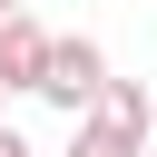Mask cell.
<instances>
[{
    "mask_svg": "<svg viewBox=\"0 0 157 157\" xmlns=\"http://www.w3.org/2000/svg\"><path fill=\"white\" fill-rule=\"evenodd\" d=\"M98 88H108V59H98V39H49L39 98H49L59 118H88V108H98Z\"/></svg>",
    "mask_w": 157,
    "mask_h": 157,
    "instance_id": "1",
    "label": "cell"
},
{
    "mask_svg": "<svg viewBox=\"0 0 157 157\" xmlns=\"http://www.w3.org/2000/svg\"><path fill=\"white\" fill-rule=\"evenodd\" d=\"M49 39H59V29H39L29 10H10V20H0V88H39V69H49Z\"/></svg>",
    "mask_w": 157,
    "mask_h": 157,
    "instance_id": "2",
    "label": "cell"
},
{
    "mask_svg": "<svg viewBox=\"0 0 157 157\" xmlns=\"http://www.w3.org/2000/svg\"><path fill=\"white\" fill-rule=\"evenodd\" d=\"M69 157H147V128H128V118L88 108V118H78V137H69Z\"/></svg>",
    "mask_w": 157,
    "mask_h": 157,
    "instance_id": "3",
    "label": "cell"
},
{
    "mask_svg": "<svg viewBox=\"0 0 157 157\" xmlns=\"http://www.w3.org/2000/svg\"><path fill=\"white\" fill-rule=\"evenodd\" d=\"M98 108H108V118H128V128H147V118H157L147 78H108V88H98Z\"/></svg>",
    "mask_w": 157,
    "mask_h": 157,
    "instance_id": "4",
    "label": "cell"
},
{
    "mask_svg": "<svg viewBox=\"0 0 157 157\" xmlns=\"http://www.w3.org/2000/svg\"><path fill=\"white\" fill-rule=\"evenodd\" d=\"M0 157H29V137H20V128H10V118H0Z\"/></svg>",
    "mask_w": 157,
    "mask_h": 157,
    "instance_id": "5",
    "label": "cell"
},
{
    "mask_svg": "<svg viewBox=\"0 0 157 157\" xmlns=\"http://www.w3.org/2000/svg\"><path fill=\"white\" fill-rule=\"evenodd\" d=\"M10 10H20V0H0V20H10Z\"/></svg>",
    "mask_w": 157,
    "mask_h": 157,
    "instance_id": "6",
    "label": "cell"
},
{
    "mask_svg": "<svg viewBox=\"0 0 157 157\" xmlns=\"http://www.w3.org/2000/svg\"><path fill=\"white\" fill-rule=\"evenodd\" d=\"M0 98H10V88H0Z\"/></svg>",
    "mask_w": 157,
    "mask_h": 157,
    "instance_id": "7",
    "label": "cell"
}]
</instances>
